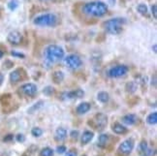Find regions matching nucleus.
Listing matches in <instances>:
<instances>
[{
	"label": "nucleus",
	"instance_id": "f257e3e1",
	"mask_svg": "<svg viewBox=\"0 0 157 156\" xmlns=\"http://www.w3.org/2000/svg\"><path fill=\"white\" fill-rule=\"evenodd\" d=\"M83 12L88 16L101 17L107 14L108 5L102 1L88 2L83 6Z\"/></svg>",
	"mask_w": 157,
	"mask_h": 156
},
{
	"label": "nucleus",
	"instance_id": "f03ea898",
	"mask_svg": "<svg viewBox=\"0 0 157 156\" xmlns=\"http://www.w3.org/2000/svg\"><path fill=\"white\" fill-rule=\"evenodd\" d=\"M125 23L126 20L124 17H113V19L108 20L104 22V28L109 34L117 35L121 33Z\"/></svg>",
	"mask_w": 157,
	"mask_h": 156
},
{
	"label": "nucleus",
	"instance_id": "7ed1b4c3",
	"mask_svg": "<svg viewBox=\"0 0 157 156\" xmlns=\"http://www.w3.org/2000/svg\"><path fill=\"white\" fill-rule=\"evenodd\" d=\"M64 50L61 47L56 45H51L46 48L45 50V57L49 63H56L60 61L64 57Z\"/></svg>",
	"mask_w": 157,
	"mask_h": 156
},
{
	"label": "nucleus",
	"instance_id": "20e7f679",
	"mask_svg": "<svg viewBox=\"0 0 157 156\" xmlns=\"http://www.w3.org/2000/svg\"><path fill=\"white\" fill-rule=\"evenodd\" d=\"M34 25L38 26H54L57 22V17L54 14H43L36 17L34 21Z\"/></svg>",
	"mask_w": 157,
	"mask_h": 156
},
{
	"label": "nucleus",
	"instance_id": "39448f33",
	"mask_svg": "<svg viewBox=\"0 0 157 156\" xmlns=\"http://www.w3.org/2000/svg\"><path fill=\"white\" fill-rule=\"evenodd\" d=\"M108 123V117L104 113H96V115L88 120V124L89 126H91L92 128H94L97 131H103Z\"/></svg>",
	"mask_w": 157,
	"mask_h": 156
},
{
	"label": "nucleus",
	"instance_id": "423d86ee",
	"mask_svg": "<svg viewBox=\"0 0 157 156\" xmlns=\"http://www.w3.org/2000/svg\"><path fill=\"white\" fill-rule=\"evenodd\" d=\"M135 146V142L133 139H128V140H125L124 142H122L119 145L118 149H117V152L120 155H123V156H127L129 155L133 148H134Z\"/></svg>",
	"mask_w": 157,
	"mask_h": 156
},
{
	"label": "nucleus",
	"instance_id": "0eeeda50",
	"mask_svg": "<svg viewBox=\"0 0 157 156\" xmlns=\"http://www.w3.org/2000/svg\"><path fill=\"white\" fill-rule=\"evenodd\" d=\"M65 65L70 69H78L82 65L81 57L76 55H70L65 58Z\"/></svg>",
	"mask_w": 157,
	"mask_h": 156
},
{
	"label": "nucleus",
	"instance_id": "6e6552de",
	"mask_svg": "<svg viewBox=\"0 0 157 156\" xmlns=\"http://www.w3.org/2000/svg\"><path fill=\"white\" fill-rule=\"evenodd\" d=\"M127 72H128V67L126 65H117L112 69H110L108 75L111 78H119L124 76Z\"/></svg>",
	"mask_w": 157,
	"mask_h": 156
},
{
	"label": "nucleus",
	"instance_id": "1a4fd4ad",
	"mask_svg": "<svg viewBox=\"0 0 157 156\" xmlns=\"http://www.w3.org/2000/svg\"><path fill=\"white\" fill-rule=\"evenodd\" d=\"M25 77H26L25 71L22 68H17V70L13 71L10 74V81L12 83H17L22 80H25Z\"/></svg>",
	"mask_w": 157,
	"mask_h": 156
},
{
	"label": "nucleus",
	"instance_id": "9d476101",
	"mask_svg": "<svg viewBox=\"0 0 157 156\" xmlns=\"http://www.w3.org/2000/svg\"><path fill=\"white\" fill-rule=\"evenodd\" d=\"M20 91L27 97H33L37 93V86L34 83H26L20 88Z\"/></svg>",
	"mask_w": 157,
	"mask_h": 156
},
{
	"label": "nucleus",
	"instance_id": "9b49d317",
	"mask_svg": "<svg viewBox=\"0 0 157 156\" xmlns=\"http://www.w3.org/2000/svg\"><path fill=\"white\" fill-rule=\"evenodd\" d=\"M7 40L10 44L14 45V46H17L21 43L22 41V36L20 32L17 31H12L8 34L7 36Z\"/></svg>",
	"mask_w": 157,
	"mask_h": 156
},
{
	"label": "nucleus",
	"instance_id": "f8f14e48",
	"mask_svg": "<svg viewBox=\"0 0 157 156\" xmlns=\"http://www.w3.org/2000/svg\"><path fill=\"white\" fill-rule=\"evenodd\" d=\"M67 137V130L63 127H59L56 131V135H54V140L56 142H61L64 141Z\"/></svg>",
	"mask_w": 157,
	"mask_h": 156
},
{
	"label": "nucleus",
	"instance_id": "ddd939ff",
	"mask_svg": "<svg viewBox=\"0 0 157 156\" xmlns=\"http://www.w3.org/2000/svg\"><path fill=\"white\" fill-rule=\"evenodd\" d=\"M112 129H113V131L114 132V133L118 134V135H125L128 132V129L126 128L125 126L121 125V124L118 123V122L113 123Z\"/></svg>",
	"mask_w": 157,
	"mask_h": 156
},
{
	"label": "nucleus",
	"instance_id": "4468645a",
	"mask_svg": "<svg viewBox=\"0 0 157 156\" xmlns=\"http://www.w3.org/2000/svg\"><path fill=\"white\" fill-rule=\"evenodd\" d=\"M93 137H94V133H92L91 131H84V133L82 134V139H81L82 146L87 145V143H90V141L93 139Z\"/></svg>",
	"mask_w": 157,
	"mask_h": 156
},
{
	"label": "nucleus",
	"instance_id": "2eb2a0df",
	"mask_svg": "<svg viewBox=\"0 0 157 156\" xmlns=\"http://www.w3.org/2000/svg\"><path fill=\"white\" fill-rule=\"evenodd\" d=\"M90 110V104L87 103V102H83V103H81L77 107V112L78 115H84V113H86L88 111Z\"/></svg>",
	"mask_w": 157,
	"mask_h": 156
},
{
	"label": "nucleus",
	"instance_id": "dca6fc26",
	"mask_svg": "<svg viewBox=\"0 0 157 156\" xmlns=\"http://www.w3.org/2000/svg\"><path fill=\"white\" fill-rule=\"evenodd\" d=\"M122 121H123V123L127 124V125H133V124H135L137 121V116L134 115V113L126 115L122 117Z\"/></svg>",
	"mask_w": 157,
	"mask_h": 156
},
{
	"label": "nucleus",
	"instance_id": "f3484780",
	"mask_svg": "<svg viewBox=\"0 0 157 156\" xmlns=\"http://www.w3.org/2000/svg\"><path fill=\"white\" fill-rule=\"evenodd\" d=\"M109 135L107 134H102L100 135L99 139H98V143H97V146L100 147V148H104L107 146L108 143H109Z\"/></svg>",
	"mask_w": 157,
	"mask_h": 156
},
{
	"label": "nucleus",
	"instance_id": "a211bd4d",
	"mask_svg": "<svg viewBox=\"0 0 157 156\" xmlns=\"http://www.w3.org/2000/svg\"><path fill=\"white\" fill-rule=\"evenodd\" d=\"M66 98L68 99H74V98H81L83 96V91L81 89H77V90L70 91L68 93H66Z\"/></svg>",
	"mask_w": 157,
	"mask_h": 156
},
{
	"label": "nucleus",
	"instance_id": "6ab92c4d",
	"mask_svg": "<svg viewBox=\"0 0 157 156\" xmlns=\"http://www.w3.org/2000/svg\"><path fill=\"white\" fill-rule=\"evenodd\" d=\"M63 80H64V74L62 73L61 71H56V72H54V73L52 74L53 82H56L58 85V83H60Z\"/></svg>",
	"mask_w": 157,
	"mask_h": 156
},
{
	"label": "nucleus",
	"instance_id": "aec40b11",
	"mask_svg": "<svg viewBox=\"0 0 157 156\" xmlns=\"http://www.w3.org/2000/svg\"><path fill=\"white\" fill-rule=\"evenodd\" d=\"M12 101V95L10 93H6L4 95L1 96L0 98V102H1V105L2 106H8L10 104V102Z\"/></svg>",
	"mask_w": 157,
	"mask_h": 156
},
{
	"label": "nucleus",
	"instance_id": "412c9836",
	"mask_svg": "<svg viewBox=\"0 0 157 156\" xmlns=\"http://www.w3.org/2000/svg\"><path fill=\"white\" fill-rule=\"evenodd\" d=\"M97 99L101 102V103H107V102L109 101V99H110V96H109L108 92L101 91L97 95Z\"/></svg>",
	"mask_w": 157,
	"mask_h": 156
},
{
	"label": "nucleus",
	"instance_id": "4be33fe9",
	"mask_svg": "<svg viewBox=\"0 0 157 156\" xmlns=\"http://www.w3.org/2000/svg\"><path fill=\"white\" fill-rule=\"evenodd\" d=\"M147 122L150 125H155L157 123V113L151 112L150 115L147 117Z\"/></svg>",
	"mask_w": 157,
	"mask_h": 156
},
{
	"label": "nucleus",
	"instance_id": "5701e85b",
	"mask_svg": "<svg viewBox=\"0 0 157 156\" xmlns=\"http://www.w3.org/2000/svg\"><path fill=\"white\" fill-rule=\"evenodd\" d=\"M137 11L143 16H147L148 13V9H147V6L146 4H139L138 7H137Z\"/></svg>",
	"mask_w": 157,
	"mask_h": 156
},
{
	"label": "nucleus",
	"instance_id": "b1692460",
	"mask_svg": "<svg viewBox=\"0 0 157 156\" xmlns=\"http://www.w3.org/2000/svg\"><path fill=\"white\" fill-rule=\"evenodd\" d=\"M52 155H53V150L51 147H45L39 153V156H52Z\"/></svg>",
	"mask_w": 157,
	"mask_h": 156
},
{
	"label": "nucleus",
	"instance_id": "393cba45",
	"mask_svg": "<svg viewBox=\"0 0 157 156\" xmlns=\"http://www.w3.org/2000/svg\"><path fill=\"white\" fill-rule=\"evenodd\" d=\"M43 105H44V103H43V101H39V102H37L35 105H33L31 108L29 109V111H28V112L29 113H33L35 111H38V110H40L42 107H43Z\"/></svg>",
	"mask_w": 157,
	"mask_h": 156
},
{
	"label": "nucleus",
	"instance_id": "a878e982",
	"mask_svg": "<svg viewBox=\"0 0 157 156\" xmlns=\"http://www.w3.org/2000/svg\"><path fill=\"white\" fill-rule=\"evenodd\" d=\"M136 89H137V86H136L135 82H130L127 83V85H126V91L129 92V93H134Z\"/></svg>",
	"mask_w": 157,
	"mask_h": 156
},
{
	"label": "nucleus",
	"instance_id": "bb28decb",
	"mask_svg": "<svg viewBox=\"0 0 157 156\" xmlns=\"http://www.w3.org/2000/svg\"><path fill=\"white\" fill-rule=\"evenodd\" d=\"M147 143L146 141H142L140 143V145H139V147H138V150L140 153L144 154V152L147 151Z\"/></svg>",
	"mask_w": 157,
	"mask_h": 156
},
{
	"label": "nucleus",
	"instance_id": "cd10ccee",
	"mask_svg": "<svg viewBox=\"0 0 157 156\" xmlns=\"http://www.w3.org/2000/svg\"><path fill=\"white\" fill-rule=\"evenodd\" d=\"M31 134H32V136L38 138V137L42 136V134H43V130H42L41 128H39V127H34L31 130Z\"/></svg>",
	"mask_w": 157,
	"mask_h": 156
},
{
	"label": "nucleus",
	"instance_id": "c85d7f7f",
	"mask_svg": "<svg viewBox=\"0 0 157 156\" xmlns=\"http://www.w3.org/2000/svg\"><path fill=\"white\" fill-rule=\"evenodd\" d=\"M17 6H19V1H17V0H11V1L8 3V8L11 11L16 10L17 8Z\"/></svg>",
	"mask_w": 157,
	"mask_h": 156
},
{
	"label": "nucleus",
	"instance_id": "c756f323",
	"mask_svg": "<svg viewBox=\"0 0 157 156\" xmlns=\"http://www.w3.org/2000/svg\"><path fill=\"white\" fill-rule=\"evenodd\" d=\"M37 150V146H32L30 148H28V150L26 152H25L22 154V156H32L33 153Z\"/></svg>",
	"mask_w": 157,
	"mask_h": 156
},
{
	"label": "nucleus",
	"instance_id": "7c9ffc66",
	"mask_svg": "<svg viewBox=\"0 0 157 156\" xmlns=\"http://www.w3.org/2000/svg\"><path fill=\"white\" fill-rule=\"evenodd\" d=\"M43 93L46 94L47 96H51L54 93V88L52 87V86H47L44 88V90H43Z\"/></svg>",
	"mask_w": 157,
	"mask_h": 156
},
{
	"label": "nucleus",
	"instance_id": "2f4dec72",
	"mask_svg": "<svg viewBox=\"0 0 157 156\" xmlns=\"http://www.w3.org/2000/svg\"><path fill=\"white\" fill-rule=\"evenodd\" d=\"M12 55L13 56H16V57H19V58H25V55H23L22 52H19V51H12Z\"/></svg>",
	"mask_w": 157,
	"mask_h": 156
},
{
	"label": "nucleus",
	"instance_id": "473e14b6",
	"mask_svg": "<svg viewBox=\"0 0 157 156\" xmlns=\"http://www.w3.org/2000/svg\"><path fill=\"white\" fill-rule=\"evenodd\" d=\"M14 66V63L12 62L11 60H6L5 62H4V64H3V67L5 68V69H10V68H12Z\"/></svg>",
	"mask_w": 157,
	"mask_h": 156
},
{
	"label": "nucleus",
	"instance_id": "72a5a7b5",
	"mask_svg": "<svg viewBox=\"0 0 157 156\" xmlns=\"http://www.w3.org/2000/svg\"><path fill=\"white\" fill-rule=\"evenodd\" d=\"M151 13H152V16H153V17H157V6H156V4H153L152 6H151Z\"/></svg>",
	"mask_w": 157,
	"mask_h": 156
},
{
	"label": "nucleus",
	"instance_id": "f704fd0d",
	"mask_svg": "<svg viewBox=\"0 0 157 156\" xmlns=\"http://www.w3.org/2000/svg\"><path fill=\"white\" fill-rule=\"evenodd\" d=\"M65 156H77V150L75 148H72L67 153H66Z\"/></svg>",
	"mask_w": 157,
	"mask_h": 156
},
{
	"label": "nucleus",
	"instance_id": "c9c22d12",
	"mask_svg": "<svg viewBox=\"0 0 157 156\" xmlns=\"http://www.w3.org/2000/svg\"><path fill=\"white\" fill-rule=\"evenodd\" d=\"M56 151H57L59 154L64 153V152L66 151V146H57V148H56Z\"/></svg>",
	"mask_w": 157,
	"mask_h": 156
},
{
	"label": "nucleus",
	"instance_id": "e433bc0d",
	"mask_svg": "<svg viewBox=\"0 0 157 156\" xmlns=\"http://www.w3.org/2000/svg\"><path fill=\"white\" fill-rule=\"evenodd\" d=\"M16 139H17V142L22 143V142H25V137L23 136L22 134H19V135H17Z\"/></svg>",
	"mask_w": 157,
	"mask_h": 156
},
{
	"label": "nucleus",
	"instance_id": "4c0bfd02",
	"mask_svg": "<svg viewBox=\"0 0 157 156\" xmlns=\"http://www.w3.org/2000/svg\"><path fill=\"white\" fill-rule=\"evenodd\" d=\"M13 138H14L13 135H12V134H8L7 136H5V137H4L3 141L6 142V143H7V142H11V141H13Z\"/></svg>",
	"mask_w": 157,
	"mask_h": 156
},
{
	"label": "nucleus",
	"instance_id": "58836bf2",
	"mask_svg": "<svg viewBox=\"0 0 157 156\" xmlns=\"http://www.w3.org/2000/svg\"><path fill=\"white\" fill-rule=\"evenodd\" d=\"M78 132L76 130V131H72L71 132V138L72 139H75V140H77V138H78Z\"/></svg>",
	"mask_w": 157,
	"mask_h": 156
},
{
	"label": "nucleus",
	"instance_id": "ea45409f",
	"mask_svg": "<svg viewBox=\"0 0 157 156\" xmlns=\"http://www.w3.org/2000/svg\"><path fill=\"white\" fill-rule=\"evenodd\" d=\"M3 81H4V77H3V75H2L1 73H0V86L2 85Z\"/></svg>",
	"mask_w": 157,
	"mask_h": 156
},
{
	"label": "nucleus",
	"instance_id": "a19ab883",
	"mask_svg": "<svg viewBox=\"0 0 157 156\" xmlns=\"http://www.w3.org/2000/svg\"><path fill=\"white\" fill-rule=\"evenodd\" d=\"M109 2H110V4L111 5H114V4H116V0H109Z\"/></svg>",
	"mask_w": 157,
	"mask_h": 156
},
{
	"label": "nucleus",
	"instance_id": "79ce46f5",
	"mask_svg": "<svg viewBox=\"0 0 157 156\" xmlns=\"http://www.w3.org/2000/svg\"><path fill=\"white\" fill-rule=\"evenodd\" d=\"M3 55H4V52H3L1 50H0V59H1V58L3 57Z\"/></svg>",
	"mask_w": 157,
	"mask_h": 156
},
{
	"label": "nucleus",
	"instance_id": "37998d69",
	"mask_svg": "<svg viewBox=\"0 0 157 156\" xmlns=\"http://www.w3.org/2000/svg\"><path fill=\"white\" fill-rule=\"evenodd\" d=\"M153 51H154V52H156V45L153 46Z\"/></svg>",
	"mask_w": 157,
	"mask_h": 156
},
{
	"label": "nucleus",
	"instance_id": "c03bdc74",
	"mask_svg": "<svg viewBox=\"0 0 157 156\" xmlns=\"http://www.w3.org/2000/svg\"><path fill=\"white\" fill-rule=\"evenodd\" d=\"M142 156H147V155H146V154H144H144H142Z\"/></svg>",
	"mask_w": 157,
	"mask_h": 156
},
{
	"label": "nucleus",
	"instance_id": "a18cd8bd",
	"mask_svg": "<svg viewBox=\"0 0 157 156\" xmlns=\"http://www.w3.org/2000/svg\"><path fill=\"white\" fill-rule=\"evenodd\" d=\"M40 1H47V0H40Z\"/></svg>",
	"mask_w": 157,
	"mask_h": 156
},
{
	"label": "nucleus",
	"instance_id": "49530a36",
	"mask_svg": "<svg viewBox=\"0 0 157 156\" xmlns=\"http://www.w3.org/2000/svg\"><path fill=\"white\" fill-rule=\"evenodd\" d=\"M82 156H86V155H82Z\"/></svg>",
	"mask_w": 157,
	"mask_h": 156
}]
</instances>
